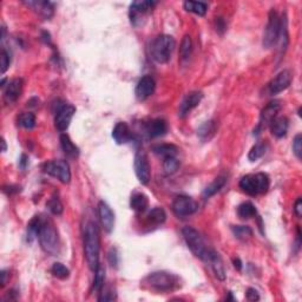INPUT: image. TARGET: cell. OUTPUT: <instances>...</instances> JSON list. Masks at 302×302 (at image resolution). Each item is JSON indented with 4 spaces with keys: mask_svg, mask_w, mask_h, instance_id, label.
Here are the masks:
<instances>
[{
    "mask_svg": "<svg viewBox=\"0 0 302 302\" xmlns=\"http://www.w3.org/2000/svg\"><path fill=\"white\" fill-rule=\"evenodd\" d=\"M98 214L100 222H102L103 228L108 234H110L113 230L114 226V214L111 210V208L109 207L108 203H105L104 201H100L98 204Z\"/></svg>",
    "mask_w": 302,
    "mask_h": 302,
    "instance_id": "17",
    "label": "cell"
},
{
    "mask_svg": "<svg viewBox=\"0 0 302 302\" xmlns=\"http://www.w3.org/2000/svg\"><path fill=\"white\" fill-rule=\"evenodd\" d=\"M27 164V156L26 155H23L20 158V168L21 169H25V167H26Z\"/></svg>",
    "mask_w": 302,
    "mask_h": 302,
    "instance_id": "47",
    "label": "cell"
},
{
    "mask_svg": "<svg viewBox=\"0 0 302 302\" xmlns=\"http://www.w3.org/2000/svg\"><path fill=\"white\" fill-rule=\"evenodd\" d=\"M245 295H247V299L249 301H257V300H260L259 293H257V290L254 289V288H248L247 293H245Z\"/></svg>",
    "mask_w": 302,
    "mask_h": 302,
    "instance_id": "43",
    "label": "cell"
},
{
    "mask_svg": "<svg viewBox=\"0 0 302 302\" xmlns=\"http://www.w3.org/2000/svg\"><path fill=\"white\" fill-rule=\"evenodd\" d=\"M233 264H234V267L236 268V269H239V270L242 269V262L240 259H234Z\"/></svg>",
    "mask_w": 302,
    "mask_h": 302,
    "instance_id": "46",
    "label": "cell"
},
{
    "mask_svg": "<svg viewBox=\"0 0 302 302\" xmlns=\"http://www.w3.org/2000/svg\"><path fill=\"white\" fill-rule=\"evenodd\" d=\"M104 281H105V269L102 265H98L96 270H94V290L97 293H100L104 287Z\"/></svg>",
    "mask_w": 302,
    "mask_h": 302,
    "instance_id": "33",
    "label": "cell"
},
{
    "mask_svg": "<svg viewBox=\"0 0 302 302\" xmlns=\"http://www.w3.org/2000/svg\"><path fill=\"white\" fill-rule=\"evenodd\" d=\"M167 220V214L166 211L163 210L162 208H153L151 209L147 216V221L149 225L152 226H159L162 223L166 222Z\"/></svg>",
    "mask_w": 302,
    "mask_h": 302,
    "instance_id": "29",
    "label": "cell"
},
{
    "mask_svg": "<svg viewBox=\"0 0 302 302\" xmlns=\"http://www.w3.org/2000/svg\"><path fill=\"white\" fill-rule=\"evenodd\" d=\"M282 19L279 15V12L276 10L272 8L268 16V23L267 26L264 29V47L265 49H270V47L275 45L279 41L280 33H281L282 29Z\"/></svg>",
    "mask_w": 302,
    "mask_h": 302,
    "instance_id": "7",
    "label": "cell"
},
{
    "mask_svg": "<svg viewBox=\"0 0 302 302\" xmlns=\"http://www.w3.org/2000/svg\"><path fill=\"white\" fill-rule=\"evenodd\" d=\"M270 181L267 174L264 172H259V174H250L245 175L240 181V188L245 194L251 195V196H256L260 194H265L269 189Z\"/></svg>",
    "mask_w": 302,
    "mask_h": 302,
    "instance_id": "6",
    "label": "cell"
},
{
    "mask_svg": "<svg viewBox=\"0 0 302 302\" xmlns=\"http://www.w3.org/2000/svg\"><path fill=\"white\" fill-rule=\"evenodd\" d=\"M37 237L39 240V243H40L41 249L45 251L46 254L57 255V254L59 253V236H58L57 229H56V226L51 220L43 219V217H41V222L40 226H39Z\"/></svg>",
    "mask_w": 302,
    "mask_h": 302,
    "instance_id": "2",
    "label": "cell"
},
{
    "mask_svg": "<svg viewBox=\"0 0 302 302\" xmlns=\"http://www.w3.org/2000/svg\"><path fill=\"white\" fill-rule=\"evenodd\" d=\"M167 131H168L167 122L161 118L151 121L149 124H148V128H147V132L149 133V136L152 137V138L166 135Z\"/></svg>",
    "mask_w": 302,
    "mask_h": 302,
    "instance_id": "23",
    "label": "cell"
},
{
    "mask_svg": "<svg viewBox=\"0 0 302 302\" xmlns=\"http://www.w3.org/2000/svg\"><path fill=\"white\" fill-rule=\"evenodd\" d=\"M157 2L151 1V0H145V1H133L130 5V16L131 24L133 26H138L142 24V20L147 15H149L151 11L153 10V7L156 6Z\"/></svg>",
    "mask_w": 302,
    "mask_h": 302,
    "instance_id": "9",
    "label": "cell"
},
{
    "mask_svg": "<svg viewBox=\"0 0 302 302\" xmlns=\"http://www.w3.org/2000/svg\"><path fill=\"white\" fill-rule=\"evenodd\" d=\"M0 61H1V68H0V71H1V74L4 75L5 72H6V70L8 69V66H10V63H11V58H10V55H8V52L6 51V50L2 49L1 53H0Z\"/></svg>",
    "mask_w": 302,
    "mask_h": 302,
    "instance_id": "40",
    "label": "cell"
},
{
    "mask_svg": "<svg viewBox=\"0 0 302 302\" xmlns=\"http://www.w3.org/2000/svg\"><path fill=\"white\" fill-rule=\"evenodd\" d=\"M60 145L64 152L70 156V157L76 158L79 156V149H78L77 145L71 141V138L66 133H61L60 135Z\"/></svg>",
    "mask_w": 302,
    "mask_h": 302,
    "instance_id": "26",
    "label": "cell"
},
{
    "mask_svg": "<svg viewBox=\"0 0 302 302\" xmlns=\"http://www.w3.org/2000/svg\"><path fill=\"white\" fill-rule=\"evenodd\" d=\"M207 264H209L211 265L212 270H214L215 276H216L217 279L221 280V281L226 280V274L225 265H223L222 259H221V256L216 253V251L215 250L211 251L210 257H209V260H208V262H207Z\"/></svg>",
    "mask_w": 302,
    "mask_h": 302,
    "instance_id": "22",
    "label": "cell"
},
{
    "mask_svg": "<svg viewBox=\"0 0 302 302\" xmlns=\"http://www.w3.org/2000/svg\"><path fill=\"white\" fill-rule=\"evenodd\" d=\"M257 211L255 206L250 202H245L241 203L237 208V215L243 220H248L251 219V217L256 216Z\"/></svg>",
    "mask_w": 302,
    "mask_h": 302,
    "instance_id": "30",
    "label": "cell"
},
{
    "mask_svg": "<svg viewBox=\"0 0 302 302\" xmlns=\"http://www.w3.org/2000/svg\"><path fill=\"white\" fill-rule=\"evenodd\" d=\"M270 131L272 135L276 138H282L287 135L288 128H289V121L286 117H275L270 123Z\"/></svg>",
    "mask_w": 302,
    "mask_h": 302,
    "instance_id": "21",
    "label": "cell"
},
{
    "mask_svg": "<svg viewBox=\"0 0 302 302\" xmlns=\"http://www.w3.org/2000/svg\"><path fill=\"white\" fill-rule=\"evenodd\" d=\"M192 52V41L191 37L189 35H186L182 39V43L180 46V57L182 60L189 59V57L191 56Z\"/></svg>",
    "mask_w": 302,
    "mask_h": 302,
    "instance_id": "32",
    "label": "cell"
},
{
    "mask_svg": "<svg viewBox=\"0 0 302 302\" xmlns=\"http://www.w3.org/2000/svg\"><path fill=\"white\" fill-rule=\"evenodd\" d=\"M184 240H186L187 245H188L189 249L192 251L195 256L201 259L204 262H208L209 257H210L211 251L214 249H210L208 245L204 242L203 237L198 233L196 229L191 228V226H186L182 230Z\"/></svg>",
    "mask_w": 302,
    "mask_h": 302,
    "instance_id": "4",
    "label": "cell"
},
{
    "mask_svg": "<svg viewBox=\"0 0 302 302\" xmlns=\"http://www.w3.org/2000/svg\"><path fill=\"white\" fill-rule=\"evenodd\" d=\"M216 130H217V125H216V123H215V121H209V122H206L204 124H202L200 128H198L197 135L203 142H207L212 138V136L216 133Z\"/></svg>",
    "mask_w": 302,
    "mask_h": 302,
    "instance_id": "27",
    "label": "cell"
},
{
    "mask_svg": "<svg viewBox=\"0 0 302 302\" xmlns=\"http://www.w3.org/2000/svg\"><path fill=\"white\" fill-rule=\"evenodd\" d=\"M156 89V83L155 79H153L151 76H144L139 79V82L137 83L136 86V97L137 99L143 102V100H147L151 94L155 92Z\"/></svg>",
    "mask_w": 302,
    "mask_h": 302,
    "instance_id": "15",
    "label": "cell"
},
{
    "mask_svg": "<svg viewBox=\"0 0 302 302\" xmlns=\"http://www.w3.org/2000/svg\"><path fill=\"white\" fill-rule=\"evenodd\" d=\"M216 30L219 31V32H221V33H222L223 31L226 30L225 21H223L222 18H216Z\"/></svg>",
    "mask_w": 302,
    "mask_h": 302,
    "instance_id": "45",
    "label": "cell"
},
{
    "mask_svg": "<svg viewBox=\"0 0 302 302\" xmlns=\"http://www.w3.org/2000/svg\"><path fill=\"white\" fill-rule=\"evenodd\" d=\"M27 6L33 8L39 16L43 17L45 20L51 19L53 15H55V6L52 2L50 1H40V0H36V1H25Z\"/></svg>",
    "mask_w": 302,
    "mask_h": 302,
    "instance_id": "20",
    "label": "cell"
},
{
    "mask_svg": "<svg viewBox=\"0 0 302 302\" xmlns=\"http://www.w3.org/2000/svg\"><path fill=\"white\" fill-rule=\"evenodd\" d=\"M202 98H203L202 92H200V91L189 92V94L184 97L183 100H182V103L180 104L178 116H180L181 118H184L186 116H188L190 111L200 104Z\"/></svg>",
    "mask_w": 302,
    "mask_h": 302,
    "instance_id": "16",
    "label": "cell"
},
{
    "mask_svg": "<svg viewBox=\"0 0 302 302\" xmlns=\"http://www.w3.org/2000/svg\"><path fill=\"white\" fill-rule=\"evenodd\" d=\"M6 275H7L6 270H2V272H1V276H2V280H1V286H2V287L5 286V283H6Z\"/></svg>",
    "mask_w": 302,
    "mask_h": 302,
    "instance_id": "48",
    "label": "cell"
},
{
    "mask_svg": "<svg viewBox=\"0 0 302 302\" xmlns=\"http://www.w3.org/2000/svg\"><path fill=\"white\" fill-rule=\"evenodd\" d=\"M293 76L292 72L289 70H283L280 74L276 75V77H274L272 80H270L269 84L267 86L268 94H278L280 92L284 91L286 89L289 88L290 83H292Z\"/></svg>",
    "mask_w": 302,
    "mask_h": 302,
    "instance_id": "14",
    "label": "cell"
},
{
    "mask_svg": "<svg viewBox=\"0 0 302 302\" xmlns=\"http://www.w3.org/2000/svg\"><path fill=\"white\" fill-rule=\"evenodd\" d=\"M76 113V108L71 104H63L58 108L55 117V127L58 131L64 132L68 130L74 114Z\"/></svg>",
    "mask_w": 302,
    "mask_h": 302,
    "instance_id": "12",
    "label": "cell"
},
{
    "mask_svg": "<svg viewBox=\"0 0 302 302\" xmlns=\"http://www.w3.org/2000/svg\"><path fill=\"white\" fill-rule=\"evenodd\" d=\"M108 259H109V262H110V264L113 265V267H114V268L118 267L119 256H118V253H117L116 248H111L110 251H109Z\"/></svg>",
    "mask_w": 302,
    "mask_h": 302,
    "instance_id": "42",
    "label": "cell"
},
{
    "mask_svg": "<svg viewBox=\"0 0 302 302\" xmlns=\"http://www.w3.org/2000/svg\"><path fill=\"white\" fill-rule=\"evenodd\" d=\"M231 230H233L235 237L241 240V241L250 239L251 235H253V230L247 226H231Z\"/></svg>",
    "mask_w": 302,
    "mask_h": 302,
    "instance_id": "34",
    "label": "cell"
},
{
    "mask_svg": "<svg viewBox=\"0 0 302 302\" xmlns=\"http://www.w3.org/2000/svg\"><path fill=\"white\" fill-rule=\"evenodd\" d=\"M294 211H295L296 216L301 217V215H302V201H301V197H299L298 200H296L295 206H294Z\"/></svg>",
    "mask_w": 302,
    "mask_h": 302,
    "instance_id": "44",
    "label": "cell"
},
{
    "mask_svg": "<svg viewBox=\"0 0 302 302\" xmlns=\"http://www.w3.org/2000/svg\"><path fill=\"white\" fill-rule=\"evenodd\" d=\"M1 144H2V151H6L7 147H6V141H5L4 138L1 139Z\"/></svg>",
    "mask_w": 302,
    "mask_h": 302,
    "instance_id": "49",
    "label": "cell"
},
{
    "mask_svg": "<svg viewBox=\"0 0 302 302\" xmlns=\"http://www.w3.org/2000/svg\"><path fill=\"white\" fill-rule=\"evenodd\" d=\"M176 46L174 37L169 35H161L153 40L151 45V57L158 64H166L171 58Z\"/></svg>",
    "mask_w": 302,
    "mask_h": 302,
    "instance_id": "5",
    "label": "cell"
},
{
    "mask_svg": "<svg viewBox=\"0 0 302 302\" xmlns=\"http://www.w3.org/2000/svg\"><path fill=\"white\" fill-rule=\"evenodd\" d=\"M226 182V176H219V177H217V178H215V180L212 181L211 183L209 184V186L207 187L206 189H204L203 197L204 198H209V197L214 196L215 194H217V192H219L220 190L222 189L223 187H225Z\"/></svg>",
    "mask_w": 302,
    "mask_h": 302,
    "instance_id": "28",
    "label": "cell"
},
{
    "mask_svg": "<svg viewBox=\"0 0 302 302\" xmlns=\"http://www.w3.org/2000/svg\"><path fill=\"white\" fill-rule=\"evenodd\" d=\"M152 151L153 153L164 159L168 157H176L178 153V148L174 144H158L152 148Z\"/></svg>",
    "mask_w": 302,
    "mask_h": 302,
    "instance_id": "25",
    "label": "cell"
},
{
    "mask_svg": "<svg viewBox=\"0 0 302 302\" xmlns=\"http://www.w3.org/2000/svg\"><path fill=\"white\" fill-rule=\"evenodd\" d=\"M21 92H23V79L20 78L12 79L11 82H8L7 86L5 88L4 100L7 104L15 103L20 97Z\"/></svg>",
    "mask_w": 302,
    "mask_h": 302,
    "instance_id": "18",
    "label": "cell"
},
{
    "mask_svg": "<svg viewBox=\"0 0 302 302\" xmlns=\"http://www.w3.org/2000/svg\"><path fill=\"white\" fill-rule=\"evenodd\" d=\"M183 6L188 12L195 13L197 16H204L207 13V10H208V5L201 1H186Z\"/></svg>",
    "mask_w": 302,
    "mask_h": 302,
    "instance_id": "31",
    "label": "cell"
},
{
    "mask_svg": "<svg viewBox=\"0 0 302 302\" xmlns=\"http://www.w3.org/2000/svg\"><path fill=\"white\" fill-rule=\"evenodd\" d=\"M51 273L53 274V276H56L57 279L60 280H65L70 276V270L69 268H66L63 264H59V262H56L53 264L51 268Z\"/></svg>",
    "mask_w": 302,
    "mask_h": 302,
    "instance_id": "37",
    "label": "cell"
},
{
    "mask_svg": "<svg viewBox=\"0 0 302 302\" xmlns=\"http://www.w3.org/2000/svg\"><path fill=\"white\" fill-rule=\"evenodd\" d=\"M46 207L49 208V210L52 212L53 215H61L63 214V204H61L60 200L57 196H52L47 201Z\"/></svg>",
    "mask_w": 302,
    "mask_h": 302,
    "instance_id": "38",
    "label": "cell"
},
{
    "mask_svg": "<svg viewBox=\"0 0 302 302\" xmlns=\"http://www.w3.org/2000/svg\"><path fill=\"white\" fill-rule=\"evenodd\" d=\"M100 236L98 226L94 221H89L84 230V251L89 268L96 270L99 265Z\"/></svg>",
    "mask_w": 302,
    "mask_h": 302,
    "instance_id": "1",
    "label": "cell"
},
{
    "mask_svg": "<svg viewBox=\"0 0 302 302\" xmlns=\"http://www.w3.org/2000/svg\"><path fill=\"white\" fill-rule=\"evenodd\" d=\"M43 170L46 174L51 175L52 177L57 178L61 183L68 184L71 181V171H70L69 164L63 159L58 161H50L46 162L43 166Z\"/></svg>",
    "mask_w": 302,
    "mask_h": 302,
    "instance_id": "8",
    "label": "cell"
},
{
    "mask_svg": "<svg viewBox=\"0 0 302 302\" xmlns=\"http://www.w3.org/2000/svg\"><path fill=\"white\" fill-rule=\"evenodd\" d=\"M130 207L136 212H144L149 207V198L143 192H136L130 198Z\"/></svg>",
    "mask_w": 302,
    "mask_h": 302,
    "instance_id": "24",
    "label": "cell"
},
{
    "mask_svg": "<svg viewBox=\"0 0 302 302\" xmlns=\"http://www.w3.org/2000/svg\"><path fill=\"white\" fill-rule=\"evenodd\" d=\"M293 151H294L295 156L299 159H301L302 156V136L301 133L295 136L294 141H293Z\"/></svg>",
    "mask_w": 302,
    "mask_h": 302,
    "instance_id": "41",
    "label": "cell"
},
{
    "mask_svg": "<svg viewBox=\"0 0 302 302\" xmlns=\"http://www.w3.org/2000/svg\"><path fill=\"white\" fill-rule=\"evenodd\" d=\"M265 150H267V145H265L264 143H257L250 149L248 158H249L250 162H255L264 155Z\"/></svg>",
    "mask_w": 302,
    "mask_h": 302,
    "instance_id": "36",
    "label": "cell"
},
{
    "mask_svg": "<svg viewBox=\"0 0 302 302\" xmlns=\"http://www.w3.org/2000/svg\"><path fill=\"white\" fill-rule=\"evenodd\" d=\"M143 284L156 292H172L181 286L178 276L168 272L151 273L143 280Z\"/></svg>",
    "mask_w": 302,
    "mask_h": 302,
    "instance_id": "3",
    "label": "cell"
},
{
    "mask_svg": "<svg viewBox=\"0 0 302 302\" xmlns=\"http://www.w3.org/2000/svg\"><path fill=\"white\" fill-rule=\"evenodd\" d=\"M135 172L138 181L142 184L147 186L150 182L151 177V168L149 163V158H148L147 153L143 150L137 151L135 156Z\"/></svg>",
    "mask_w": 302,
    "mask_h": 302,
    "instance_id": "10",
    "label": "cell"
},
{
    "mask_svg": "<svg viewBox=\"0 0 302 302\" xmlns=\"http://www.w3.org/2000/svg\"><path fill=\"white\" fill-rule=\"evenodd\" d=\"M163 168H164V171H166L168 175L174 174V172L177 171L178 168H180V161H178L176 157L164 158Z\"/></svg>",
    "mask_w": 302,
    "mask_h": 302,
    "instance_id": "39",
    "label": "cell"
},
{
    "mask_svg": "<svg viewBox=\"0 0 302 302\" xmlns=\"http://www.w3.org/2000/svg\"><path fill=\"white\" fill-rule=\"evenodd\" d=\"M280 110H281L280 100H273V102L268 103L267 106L261 111V114H260V121L255 130L256 133H260L262 130H264L265 128L269 127L273 119L275 118V117H278Z\"/></svg>",
    "mask_w": 302,
    "mask_h": 302,
    "instance_id": "13",
    "label": "cell"
},
{
    "mask_svg": "<svg viewBox=\"0 0 302 302\" xmlns=\"http://www.w3.org/2000/svg\"><path fill=\"white\" fill-rule=\"evenodd\" d=\"M113 138L117 144H127L133 138L132 131L124 122H119L114 125L113 130Z\"/></svg>",
    "mask_w": 302,
    "mask_h": 302,
    "instance_id": "19",
    "label": "cell"
},
{
    "mask_svg": "<svg viewBox=\"0 0 302 302\" xmlns=\"http://www.w3.org/2000/svg\"><path fill=\"white\" fill-rule=\"evenodd\" d=\"M18 123L20 127H23L26 130H31L36 127V116L32 113H21L19 117Z\"/></svg>",
    "mask_w": 302,
    "mask_h": 302,
    "instance_id": "35",
    "label": "cell"
},
{
    "mask_svg": "<svg viewBox=\"0 0 302 302\" xmlns=\"http://www.w3.org/2000/svg\"><path fill=\"white\" fill-rule=\"evenodd\" d=\"M198 209V204L194 198L189 196H177L172 203V210L178 217L189 216L195 214Z\"/></svg>",
    "mask_w": 302,
    "mask_h": 302,
    "instance_id": "11",
    "label": "cell"
}]
</instances>
